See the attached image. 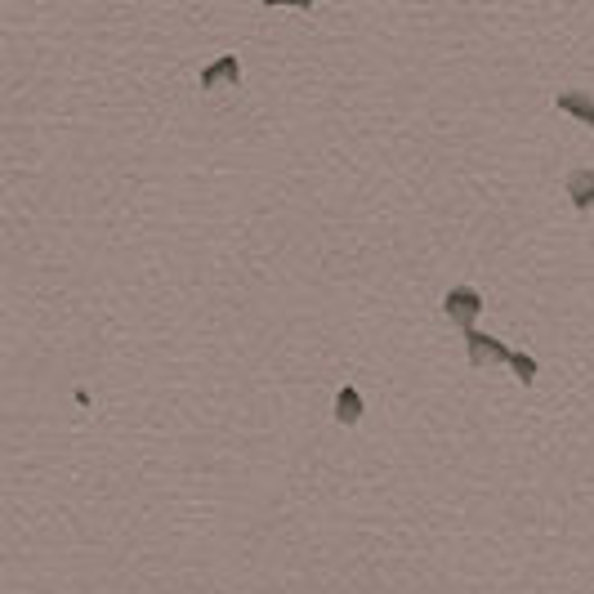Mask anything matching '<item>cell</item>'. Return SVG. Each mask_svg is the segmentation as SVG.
I'll return each instance as SVG.
<instances>
[{"mask_svg":"<svg viewBox=\"0 0 594 594\" xmlns=\"http://www.w3.org/2000/svg\"><path fill=\"white\" fill-rule=\"evenodd\" d=\"M443 313H447V318H452L461 331L474 327V318L483 313V295H478L474 286H452V291H447V300H443Z\"/></svg>","mask_w":594,"mask_h":594,"instance_id":"6da1fadb","label":"cell"},{"mask_svg":"<svg viewBox=\"0 0 594 594\" xmlns=\"http://www.w3.org/2000/svg\"><path fill=\"white\" fill-rule=\"evenodd\" d=\"M465 344H469V362H474V367L510 358V344H501L496 335H483V331H474V327H465Z\"/></svg>","mask_w":594,"mask_h":594,"instance_id":"7a4b0ae2","label":"cell"},{"mask_svg":"<svg viewBox=\"0 0 594 594\" xmlns=\"http://www.w3.org/2000/svg\"><path fill=\"white\" fill-rule=\"evenodd\" d=\"M242 81V63H237V54H224V59H215L201 72V90H219V85H237Z\"/></svg>","mask_w":594,"mask_h":594,"instance_id":"3957f363","label":"cell"},{"mask_svg":"<svg viewBox=\"0 0 594 594\" xmlns=\"http://www.w3.org/2000/svg\"><path fill=\"white\" fill-rule=\"evenodd\" d=\"M554 108L568 112V117H577L581 126H590V130H594V99H590V94H581V90H563V94H554Z\"/></svg>","mask_w":594,"mask_h":594,"instance_id":"277c9868","label":"cell"},{"mask_svg":"<svg viewBox=\"0 0 594 594\" xmlns=\"http://www.w3.org/2000/svg\"><path fill=\"white\" fill-rule=\"evenodd\" d=\"M568 201L577 210H590L594 206V166H581L568 175Z\"/></svg>","mask_w":594,"mask_h":594,"instance_id":"5b68a950","label":"cell"},{"mask_svg":"<svg viewBox=\"0 0 594 594\" xmlns=\"http://www.w3.org/2000/svg\"><path fill=\"white\" fill-rule=\"evenodd\" d=\"M335 420H340L344 429H353L362 420V394L353 385H344L340 394H335Z\"/></svg>","mask_w":594,"mask_h":594,"instance_id":"8992f818","label":"cell"},{"mask_svg":"<svg viewBox=\"0 0 594 594\" xmlns=\"http://www.w3.org/2000/svg\"><path fill=\"white\" fill-rule=\"evenodd\" d=\"M514 367V376L523 380V385H536V358H528V353H519V349H510V358H505Z\"/></svg>","mask_w":594,"mask_h":594,"instance_id":"52a82bcc","label":"cell"},{"mask_svg":"<svg viewBox=\"0 0 594 594\" xmlns=\"http://www.w3.org/2000/svg\"><path fill=\"white\" fill-rule=\"evenodd\" d=\"M268 9H313V0H264Z\"/></svg>","mask_w":594,"mask_h":594,"instance_id":"ba28073f","label":"cell"}]
</instances>
